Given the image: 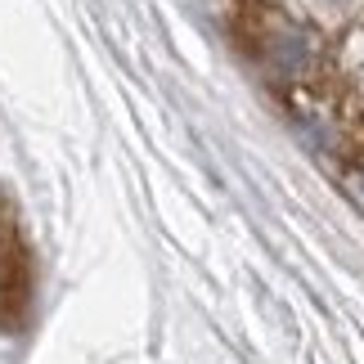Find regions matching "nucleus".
Segmentation results:
<instances>
[{"label":"nucleus","instance_id":"f257e3e1","mask_svg":"<svg viewBox=\"0 0 364 364\" xmlns=\"http://www.w3.org/2000/svg\"><path fill=\"white\" fill-rule=\"evenodd\" d=\"M32 247L23 239V225L14 207L0 198V333H18L32 315Z\"/></svg>","mask_w":364,"mask_h":364},{"label":"nucleus","instance_id":"f03ea898","mask_svg":"<svg viewBox=\"0 0 364 364\" xmlns=\"http://www.w3.org/2000/svg\"><path fill=\"white\" fill-rule=\"evenodd\" d=\"M360 185H364V176H360Z\"/></svg>","mask_w":364,"mask_h":364}]
</instances>
